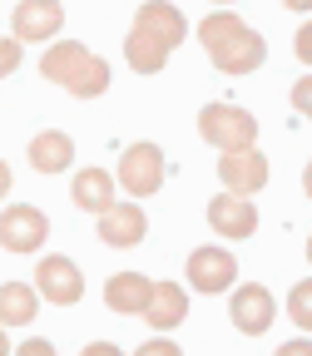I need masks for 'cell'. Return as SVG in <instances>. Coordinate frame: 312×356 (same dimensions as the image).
Listing matches in <instances>:
<instances>
[{
	"mask_svg": "<svg viewBox=\"0 0 312 356\" xmlns=\"http://www.w3.org/2000/svg\"><path fill=\"white\" fill-rule=\"evenodd\" d=\"M189 35V20L184 10L173 6V0H144L139 10H134V25L124 35V60L134 74H159L169 65V55L184 44Z\"/></svg>",
	"mask_w": 312,
	"mask_h": 356,
	"instance_id": "obj_1",
	"label": "cell"
},
{
	"mask_svg": "<svg viewBox=\"0 0 312 356\" xmlns=\"http://www.w3.org/2000/svg\"><path fill=\"white\" fill-rule=\"evenodd\" d=\"M198 44L208 50L213 70H218V74H233V79L263 70V60H267V40H263L248 20H238V15H228V10L198 20Z\"/></svg>",
	"mask_w": 312,
	"mask_h": 356,
	"instance_id": "obj_2",
	"label": "cell"
},
{
	"mask_svg": "<svg viewBox=\"0 0 312 356\" xmlns=\"http://www.w3.org/2000/svg\"><path fill=\"white\" fill-rule=\"evenodd\" d=\"M40 79H50L55 89H65L75 99H100L109 89V65L79 40H55L40 55Z\"/></svg>",
	"mask_w": 312,
	"mask_h": 356,
	"instance_id": "obj_3",
	"label": "cell"
},
{
	"mask_svg": "<svg viewBox=\"0 0 312 356\" xmlns=\"http://www.w3.org/2000/svg\"><path fill=\"white\" fill-rule=\"evenodd\" d=\"M198 139L213 144L218 154H248V149H258V119L243 104L213 99L198 109Z\"/></svg>",
	"mask_w": 312,
	"mask_h": 356,
	"instance_id": "obj_4",
	"label": "cell"
},
{
	"mask_svg": "<svg viewBox=\"0 0 312 356\" xmlns=\"http://www.w3.org/2000/svg\"><path fill=\"white\" fill-rule=\"evenodd\" d=\"M164 178H169V159L159 144H129L119 154V168H114V184L129 193V198H154L164 188Z\"/></svg>",
	"mask_w": 312,
	"mask_h": 356,
	"instance_id": "obj_5",
	"label": "cell"
},
{
	"mask_svg": "<svg viewBox=\"0 0 312 356\" xmlns=\"http://www.w3.org/2000/svg\"><path fill=\"white\" fill-rule=\"evenodd\" d=\"M50 238V213L35 208V203H10L0 213V248L15 252V257H35Z\"/></svg>",
	"mask_w": 312,
	"mask_h": 356,
	"instance_id": "obj_6",
	"label": "cell"
},
{
	"mask_svg": "<svg viewBox=\"0 0 312 356\" xmlns=\"http://www.w3.org/2000/svg\"><path fill=\"white\" fill-rule=\"evenodd\" d=\"M184 277H189V287H194L198 297L233 292V282H238V257H233L228 248H218V243L194 248L189 262H184Z\"/></svg>",
	"mask_w": 312,
	"mask_h": 356,
	"instance_id": "obj_7",
	"label": "cell"
},
{
	"mask_svg": "<svg viewBox=\"0 0 312 356\" xmlns=\"http://www.w3.org/2000/svg\"><path fill=\"white\" fill-rule=\"evenodd\" d=\"M35 292L40 302H55V307H75L84 297V273L75 267V257L65 252H45L35 262Z\"/></svg>",
	"mask_w": 312,
	"mask_h": 356,
	"instance_id": "obj_8",
	"label": "cell"
},
{
	"mask_svg": "<svg viewBox=\"0 0 312 356\" xmlns=\"http://www.w3.org/2000/svg\"><path fill=\"white\" fill-rule=\"evenodd\" d=\"M228 322H233V332H243V337L273 332V322H278V302H273V292H267L263 282H243V287H233Z\"/></svg>",
	"mask_w": 312,
	"mask_h": 356,
	"instance_id": "obj_9",
	"label": "cell"
},
{
	"mask_svg": "<svg viewBox=\"0 0 312 356\" xmlns=\"http://www.w3.org/2000/svg\"><path fill=\"white\" fill-rule=\"evenodd\" d=\"M60 25H65L60 0H20L15 15H10V35L20 44H55L60 40Z\"/></svg>",
	"mask_w": 312,
	"mask_h": 356,
	"instance_id": "obj_10",
	"label": "cell"
},
{
	"mask_svg": "<svg viewBox=\"0 0 312 356\" xmlns=\"http://www.w3.org/2000/svg\"><path fill=\"white\" fill-rule=\"evenodd\" d=\"M208 228L228 243H243L258 233V208L253 198H238V193H213L208 198Z\"/></svg>",
	"mask_w": 312,
	"mask_h": 356,
	"instance_id": "obj_11",
	"label": "cell"
},
{
	"mask_svg": "<svg viewBox=\"0 0 312 356\" xmlns=\"http://www.w3.org/2000/svg\"><path fill=\"white\" fill-rule=\"evenodd\" d=\"M218 184H223V193H238V198L263 193L267 188V159H263V149L218 154Z\"/></svg>",
	"mask_w": 312,
	"mask_h": 356,
	"instance_id": "obj_12",
	"label": "cell"
},
{
	"mask_svg": "<svg viewBox=\"0 0 312 356\" xmlns=\"http://www.w3.org/2000/svg\"><path fill=\"white\" fill-rule=\"evenodd\" d=\"M95 228H100V243L104 248H139L144 238H149V218H144V208L139 203H114L104 218H95Z\"/></svg>",
	"mask_w": 312,
	"mask_h": 356,
	"instance_id": "obj_13",
	"label": "cell"
},
{
	"mask_svg": "<svg viewBox=\"0 0 312 356\" xmlns=\"http://www.w3.org/2000/svg\"><path fill=\"white\" fill-rule=\"evenodd\" d=\"M149 302H154V282L144 273H114L104 282V307L114 317H144Z\"/></svg>",
	"mask_w": 312,
	"mask_h": 356,
	"instance_id": "obj_14",
	"label": "cell"
},
{
	"mask_svg": "<svg viewBox=\"0 0 312 356\" xmlns=\"http://www.w3.org/2000/svg\"><path fill=\"white\" fill-rule=\"evenodd\" d=\"M70 198H75V208H79V213L104 218V213L114 208V173H104V168H79V173H75Z\"/></svg>",
	"mask_w": 312,
	"mask_h": 356,
	"instance_id": "obj_15",
	"label": "cell"
},
{
	"mask_svg": "<svg viewBox=\"0 0 312 356\" xmlns=\"http://www.w3.org/2000/svg\"><path fill=\"white\" fill-rule=\"evenodd\" d=\"M30 168L35 173H70V163H75V139L70 134H60V129H45V134H35L30 139Z\"/></svg>",
	"mask_w": 312,
	"mask_h": 356,
	"instance_id": "obj_16",
	"label": "cell"
},
{
	"mask_svg": "<svg viewBox=\"0 0 312 356\" xmlns=\"http://www.w3.org/2000/svg\"><path fill=\"white\" fill-rule=\"evenodd\" d=\"M184 317H189V292L178 287V282H154V302L144 312L149 332H173Z\"/></svg>",
	"mask_w": 312,
	"mask_h": 356,
	"instance_id": "obj_17",
	"label": "cell"
},
{
	"mask_svg": "<svg viewBox=\"0 0 312 356\" xmlns=\"http://www.w3.org/2000/svg\"><path fill=\"white\" fill-rule=\"evenodd\" d=\"M40 312L35 282H0V327H30Z\"/></svg>",
	"mask_w": 312,
	"mask_h": 356,
	"instance_id": "obj_18",
	"label": "cell"
},
{
	"mask_svg": "<svg viewBox=\"0 0 312 356\" xmlns=\"http://www.w3.org/2000/svg\"><path fill=\"white\" fill-rule=\"evenodd\" d=\"M288 317L297 332H312V277H302L292 292H288Z\"/></svg>",
	"mask_w": 312,
	"mask_h": 356,
	"instance_id": "obj_19",
	"label": "cell"
},
{
	"mask_svg": "<svg viewBox=\"0 0 312 356\" xmlns=\"http://www.w3.org/2000/svg\"><path fill=\"white\" fill-rule=\"evenodd\" d=\"M20 60H25V44L15 35H6V40H0V79H10L20 70Z\"/></svg>",
	"mask_w": 312,
	"mask_h": 356,
	"instance_id": "obj_20",
	"label": "cell"
},
{
	"mask_svg": "<svg viewBox=\"0 0 312 356\" xmlns=\"http://www.w3.org/2000/svg\"><path fill=\"white\" fill-rule=\"evenodd\" d=\"M129 356H184V346H178V341H169V337H149L144 346H134Z\"/></svg>",
	"mask_w": 312,
	"mask_h": 356,
	"instance_id": "obj_21",
	"label": "cell"
},
{
	"mask_svg": "<svg viewBox=\"0 0 312 356\" xmlns=\"http://www.w3.org/2000/svg\"><path fill=\"white\" fill-rule=\"evenodd\" d=\"M292 109H297L302 119H312V70H307V74L292 84Z\"/></svg>",
	"mask_w": 312,
	"mask_h": 356,
	"instance_id": "obj_22",
	"label": "cell"
},
{
	"mask_svg": "<svg viewBox=\"0 0 312 356\" xmlns=\"http://www.w3.org/2000/svg\"><path fill=\"white\" fill-rule=\"evenodd\" d=\"M292 55L312 70V20H307V25H297V35H292Z\"/></svg>",
	"mask_w": 312,
	"mask_h": 356,
	"instance_id": "obj_23",
	"label": "cell"
},
{
	"mask_svg": "<svg viewBox=\"0 0 312 356\" xmlns=\"http://www.w3.org/2000/svg\"><path fill=\"white\" fill-rule=\"evenodd\" d=\"M15 356H55V341H45V337H30L15 346Z\"/></svg>",
	"mask_w": 312,
	"mask_h": 356,
	"instance_id": "obj_24",
	"label": "cell"
},
{
	"mask_svg": "<svg viewBox=\"0 0 312 356\" xmlns=\"http://www.w3.org/2000/svg\"><path fill=\"white\" fill-rule=\"evenodd\" d=\"M273 356H312V337H292V341H283Z\"/></svg>",
	"mask_w": 312,
	"mask_h": 356,
	"instance_id": "obj_25",
	"label": "cell"
},
{
	"mask_svg": "<svg viewBox=\"0 0 312 356\" xmlns=\"http://www.w3.org/2000/svg\"><path fill=\"white\" fill-rule=\"evenodd\" d=\"M79 356H129V351H119L114 341H89V346H84Z\"/></svg>",
	"mask_w": 312,
	"mask_h": 356,
	"instance_id": "obj_26",
	"label": "cell"
},
{
	"mask_svg": "<svg viewBox=\"0 0 312 356\" xmlns=\"http://www.w3.org/2000/svg\"><path fill=\"white\" fill-rule=\"evenodd\" d=\"M10 184H15V173H10V163H6V159H0V203L10 198Z\"/></svg>",
	"mask_w": 312,
	"mask_h": 356,
	"instance_id": "obj_27",
	"label": "cell"
},
{
	"mask_svg": "<svg viewBox=\"0 0 312 356\" xmlns=\"http://www.w3.org/2000/svg\"><path fill=\"white\" fill-rule=\"evenodd\" d=\"M288 10H297V15H312V0H283Z\"/></svg>",
	"mask_w": 312,
	"mask_h": 356,
	"instance_id": "obj_28",
	"label": "cell"
},
{
	"mask_svg": "<svg viewBox=\"0 0 312 356\" xmlns=\"http://www.w3.org/2000/svg\"><path fill=\"white\" fill-rule=\"evenodd\" d=\"M0 356H15V346H10V332L0 327Z\"/></svg>",
	"mask_w": 312,
	"mask_h": 356,
	"instance_id": "obj_29",
	"label": "cell"
},
{
	"mask_svg": "<svg viewBox=\"0 0 312 356\" xmlns=\"http://www.w3.org/2000/svg\"><path fill=\"white\" fill-rule=\"evenodd\" d=\"M302 193L312 198V159H307V168H302Z\"/></svg>",
	"mask_w": 312,
	"mask_h": 356,
	"instance_id": "obj_30",
	"label": "cell"
},
{
	"mask_svg": "<svg viewBox=\"0 0 312 356\" xmlns=\"http://www.w3.org/2000/svg\"><path fill=\"white\" fill-rule=\"evenodd\" d=\"M307 262H312V238H307Z\"/></svg>",
	"mask_w": 312,
	"mask_h": 356,
	"instance_id": "obj_31",
	"label": "cell"
},
{
	"mask_svg": "<svg viewBox=\"0 0 312 356\" xmlns=\"http://www.w3.org/2000/svg\"><path fill=\"white\" fill-rule=\"evenodd\" d=\"M213 6H233V0H213Z\"/></svg>",
	"mask_w": 312,
	"mask_h": 356,
	"instance_id": "obj_32",
	"label": "cell"
}]
</instances>
